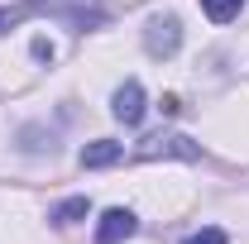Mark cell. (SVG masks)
<instances>
[{
  "mask_svg": "<svg viewBox=\"0 0 249 244\" xmlns=\"http://www.w3.org/2000/svg\"><path fill=\"white\" fill-rule=\"evenodd\" d=\"M34 10H43V5H19V10H0V34L10 29V24H19L24 15H34Z\"/></svg>",
  "mask_w": 249,
  "mask_h": 244,
  "instance_id": "9c48e42d",
  "label": "cell"
},
{
  "mask_svg": "<svg viewBox=\"0 0 249 244\" xmlns=\"http://www.w3.org/2000/svg\"><path fill=\"white\" fill-rule=\"evenodd\" d=\"M144 48H149V58H173L182 48V19L178 15H154L144 24Z\"/></svg>",
  "mask_w": 249,
  "mask_h": 244,
  "instance_id": "6da1fadb",
  "label": "cell"
},
{
  "mask_svg": "<svg viewBox=\"0 0 249 244\" xmlns=\"http://www.w3.org/2000/svg\"><path fill=\"white\" fill-rule=\"evenodd\" d=\"M110 115L120 124H139L144 120V87L129 77L124 87H115V96H110Z\"/></svg>",
  "mask_w": 249,
  "mask_h": 244,
  "instance_id": "3957f363",
  "label": "cell"
},
{
  "mask_svg": "<svg viewBox=\"0 0 249 244\" xmlns=\"http://www.w3.org/2000/svg\"><path fill=\"white\" fill-rule=\"evenodd\" d=\"M120 158H124V149L115 144V139H96V144L82 149V168H115Z\"/></svg>",
  "mask_w": 249,
  "mask_h": 244,
  "instance_id": "5b68a950",
  "label": "cell"
},
{
  "mask_svg": "<svg viewBox=\"0 0 249 244\" xmlns=\"http://www.w3.org/2000/svg\"><path fill=\"white\" fill-rule=\"evenodd\" d=\"M201 10H206L211 24H230V19L245 10V0H201Z\"/></svg>",
  "mask_w": 249,
  "mask_h": 244,
  "instance_id": "52a82bcc",
  "label": "cell"
},
{
  "mask_svg": "<svg viewBox=\"0 0 249 244\" xmlns=\"http://www.w3.org/2000/svg\"><path fill=\"white\" fill-rule=\"evenodd\" d=\"M87 211H91V201H87V196H67L62 206H53V215H48V220H53V225H77Z\"/></svg>",
  "mask_w": 249,
  "mask_h": 244,
  "instance_id": "8992f818",
  "label": "cell"
},
{
  "mask_svg": "<svg viewBox=\"0 0 249 244\" xmlns=\"http://www.w3.org/2000/svg\"><path fill=\"white\" fill-rule=\"evenodd\" d=\"M34 58H38V62H53V43H48V38H34Z\"/></svg>",
  "mask_w": 249,
  "mask_h": 244,
  "instance_id": "30bf717a",
  "label": "cell"
},
{
  "mask_svg": "<svg viewBox=\"0 0 249 244\" xmlns=\"http://www.w3.org/2000/svg\"><path fill=\"white\" fill-rule=\"evenodd\" d=\"M134 230H139L134 211H124V206H110V211L101 215V225H96V244H124Z\"/></svg>",
  "mask_w": 249,
  "mask_h": 244,
  "instance_id": "277c9868",
  "label": "cell"
},
{
  "mask_svg": "<svg viewBox=\"0 0 249 244\" xmlns=\"http://www.w3.org/2000/svg\"><path fill=\"white\" fill-rule=\"evenodd\" d=\"M139 158H201V149L187 139V134H154V139H144L139 144Z\"/></svg>",
  "mask_w": 249,
  "mask_h": 244,
  "instance_id": "7a4b0ae2",
  "label": "cell"
},
{
  "mask_svg": "<svg viewBox=\"0 0 249 244\" xmlns=\"http://www.w3.org/2000/svg\"><path fill=\"white\" fill-rule=\"evenodd\" d=\"M182 244H230V240H225V230H216V225H206V230H196V235H187Z\"/></svg>",
  "mask_w": 249,
  "mask_h": 244,
  "instance_id": "ba28073f",
  "label": "cell"
}]
</instances>
